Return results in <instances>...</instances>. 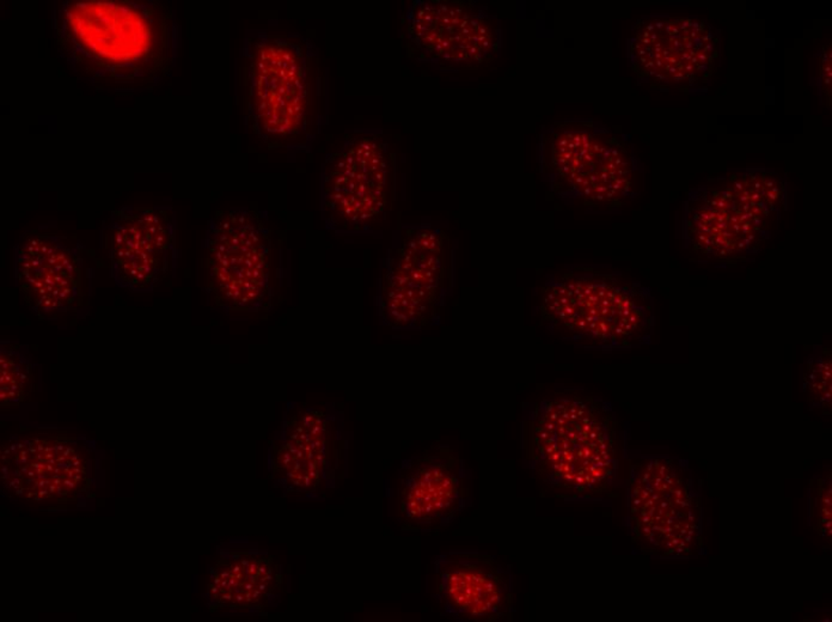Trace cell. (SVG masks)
I'll list each match as a JSON object with an SVG mask.
<instances>
[{"mask_svg": "<svg viewBox=\"0 0 832 622\" xmlns=\"http://www.w3.org/2000/svg\"><path fill=\"white\" fill-rule=\"evenodd\" d=\"M63 486H64L66 490L72 491L76 488L77 482L73 481L72 479H68V477H66V479L63 480Z\"/></svg>", "mask_w": 832, "mask_h": 622, "instance_id": "9a60e30c", "label": "cell"}, {"mask_svg": "<svg viewBox=\"0 0 832 622\" xmlns=\"http://www.w3.org/2000/svg\"><path fill=\"white\" fill-rule=\"evenodd\" d=\"M81 244L67 234L28 231L15 248V277L41 319L78 311L86 297Z\"/></svg>", "mask_w": 832, "mask_h": 622, "instance_id": "9c48e42d", "label": "cell"}, {"mask_svg": "<svg viewBox=\"0 0 832 622\" xmlns=\"http://www.w3.org/2000/svg\"><path fill=\"white\" fill-rule=\"evenodd\" d=\"M19 470H21L22 473L26 474H26H28V472H29V467H28V465H23V467H21V469H19Z\"/></svg>", "mask_w": 832, "mask_h": 622, "instance_id": "cb8c5ba5", "label": "cell"}, {"mask_svg": "<svg viewBox=\"0 0 832 622\" xmlns=\"http://www.w3.org/2000/svg\"><path fill=\"white\" fill-rule=\"evenodd\" d=\"M472 474L445 445H434L399 470L397 512L404 529L429 530L450 523L472 504Z\"/></svg>", "mask_w": 832, "mask_h": 622, "instance_id": "8fae6325", "label": "cell"}, {"mask_svg": "<svg viewBox=\"0 0 832 622\" xmlns=\"http://www.w3.org/2000/svg\"><path fill=\"white\" fill-rule=\"evenodd\" d=\"M54 468H56V465H49V463H47V467H46V472H47V473L49 474V475H51V474L54 473Z\"/></svg>", "mask_w": 832, "mask_h": 622, "instance_id": "d6986e66", "label": "cell"}, {"mask_svg": "<svg viewBox=\"0 0 832 622\" xmlns=\"http://www.w3.org/2000/svg\"><path fill=\"white\" fill-rule=\"evenodd\" d=\"M176 230L170 206H123L113 211L101 236L114 282L134 292H151L170 277L179 261Z\"/></svg>", "mask_w": 832, "mask_h": 622, "instance_id": "ba28073f", "label": "cell"}, {"mask_svg": "<svg viewBox=\"0 0 832 622\" xmlns=\"http://www.w3.org/2000/svg\"><path fill=\"white\" fill-rule=\"evenodd\" d=\"M23 492H24V488H23V487H21V488H17V490L15 491V493H16L17 495H22Z\"/></svg>", "mask_w": 832, "mask_h": 622, "instance_id": "4316f807", "label": "cell"}, {"mask_svg": "<svg viewBox=\"0 0 832 622\" xmlns=\"http://www.w3.org/2000/svg\"><path fill=\"white\" fill-rule=\"evenodd\" d=\"M56 488H58V486L54 485L53 482H51V485H48V491H49V493H51V495H54V493H56Z\"/></svg>", "mask_w": 832, "mask_h": 622, "instance_id": "ac0fdd59", "label": "cell"}, {"mask_svg": "<svg viewBox=\"0 0 832 622\" xmlns=\"http://www.w3.org/2000/svg\"><path fill=\"white\" fill-rule=\"evenodd\" d=\"M803 387L808 400L818 408L831 406V351L815 350L803 370Z\"/></svg>", "mask_w": 832, "mask_h": 622, "instance_id": "5bb4252c", "label": "cell"}, {"mask_svg": "<svg viewBox=\"0 0 832 622\" xmlns=\"http://www.w3.org/2000/svg\"><path fill=\"white\" fill-rule=\"evenodd\" d=\"M1 370H0V400L1 405L17 404L26 397L31 388L29 367L19 362L18 349L8 342H1Z\"/></svg>", "mask_w": 832, "mask_h": 622, "instance_id": "4fadbf2b", "label": "cell"}, {"mask_svg": "<svg viewBox=\"0 0 832 622\" xmlns=\"http://www.w3.org/2000/svg\"><path fill=\"white\" fill-rule=\"evenodd\" d=\"M522 458L532 475L573 497L605 493L617 473V420L605 401L562 392L529 407Z\"/></svg>", "mask_w": 832, "mask_h": 622, "instance_id": "3957f363", "label": "cell"}, {"mask_svg": "<svg viewBox=\"0 0 832 622\" xmlns=\"http://www.w3.org/2000/svg\"><path fill=\"white\" fill-rule=\"evenodd\" d=\"M207 292L218 307L255 311L268 302L272 236L251 209L221 211L208 223L204 242Z\"/></svg>", "mask_w": 832, "mask_h": 622, "instance_id": "5b68a950", "label": "cell"}, {"mask_svg": "<svg viewBox=\"0 0 832 622\" xmlns=\"http://www.w3.org/2000/svg\"><path fill=\"white\" fill-rule=\"evenodd\" d=\"M444 239L421 230L408 236L384 273L381 304L384 319L397 328L421 327L439 312L447 271Z\"/></svg>", "mask_w": 832, "mask_h": 622, "instance_id": "30bf717a", "label": "cell"}, {"mask_svg": "<svg viewBox=\"0 0 832 622\" xmlns=\"http://www.w3.org/2000/svg\"><path fill=\"white\" fill-rule=\"evenodd\" d=\"M71 463H72V467H81V465H83V461H74V462H71Z\"/></svg>", "mask_w": 832, "mask_h": 622, "instance_id": "603a6c76", "label": "cell"}, {"mask_svg": "<svg viewBox=\"0 0 832 622\" xmlns=\"http://www.w3.org/2000/svg\"><path fill=\"white\" fill-rule=\"evenodd\" d=\"M238 76L248 129L271 149H310L322 124V65L314 43L302 35L253 31Z\"/></svg>", "mask_w": 832, "mask_h": 622, "instance_id": "7a4b0ae2", "label": "cell"}, {"mask_svg": "<svg viewBox=\"0 0 832 622\" xmlns=\"http://www.w3.org/2000/svg\"><path fill=\"white\" fill-rule=\"evenodd\" d=\"M26 477H36V469H33V468L29 469V472H28V474H26Z\"/></svg>", "mask_w": 832, "mask_h": 622, "instance_id": "44dd1931", "label": "cell"}, {"mask_svg": "<svg viewBox=\"0 0 832 622\" xmlns=\"http://www.w3.org/2000/svg\"><path fill=\"white\" fill-rule=\"evenodd\" d=\"M72 480L73 481L77 482V484H79V482L83 481V477H81V474H76V475L73 477Z\"/></svg>", "mask_w": 832, "mask_h": 622, "instance_id": "ffe728a7", "label": "cell"}, {"mask_svg": "<svg viewBox=\"0 0 832 622\" xmlns=\"http://www.w3.org/2000/svg\"><path fill=\"white\" fill-rule=\"evenodd\" d=\"M54 42L74 74L101 90H149L173 71L181 46L161 1L68 0L51 13Z\"/></svg>", "mask_w": 832, "mask_h": 622, "instance_id": "6da1fadb", "label": "cell"}, {"mask_svg": "<svg viewBox=\"0 0 832 622\" xmlns=\"http://www.w3.org/2000/svg\"><path fill=\"white\" fill-rule=\"evenodd\" d=\"M629 530L642 550L692 555L700 541V507L691 479L670 458L634 465L628 484Z\"/></svg>", "mask_w": 832, "mask_h": 622, "instance_id": "8992f818", "label": "cell"}, {"mask_svg": "<svg viewBox=\"0 0 832 622\" xmlns=\"http://www.w3.org/2000/svg\"><path fill=\"white\" fill-rule=\"evenodd\" d=\"M51 482H53L54 485H56V486H60V485H63V479H53Z\"/></svg>", "mask_w": 832, "mask_h": 622, "instance_id": "7402d4cb", "label": "cell"}, {"mask_svg": "<svg viewBox=\"0 0 832 622\" xmlns=\"http://www.w3.org/2000/svg\"><path fill=\"white\" fill-rule=\"evenodd\" d=\"M36 493H38V495H40V497H42V498H46V497H49V495H51L49 491H48V487L47 488H40Z\"/></svg>", "mask_w": 832, "mask_h": 622, "instance_id": "2e32d148", "label": "cell"}, {"mask_svg": "<svg viewBox=\"0 0 832 622\" xmlns=\"http://www.w3.org/2000/svg\"><path fill=\"white\" fill-rule=\"evenodd\" d=\"M10 454H11V449H5L4 455H6V456H9Z\"/></svg>", "mask_w": 832, "mask_h": 622, "instance_id": "83f0119b", "label": "cell"}, {"mask_svg": "<svg viewBox=\"0 0 832 622\" xmlns=\"http://www.w3.org/2000/svg\"><path fill=\"white\" fill-rule=\"evenodd\" d=\"M35 495H38V493H35V492L34 493H33V492H28V493H26V497L28 499L33 498V497H35Z\"/></svg>", "mask_w": 832, "mask_h": 622, "instance_id": "484cf974", "label": "cell"}, {"mask_svg": "<svg viewBox=\"0 0 832 622\" xmlns=\"http://www.w3.org/2000/svg\"><path fill=\"white\" fill-rule=\"evenodd\" d=\"M434 597L446 614L461 621H512L513 583L510 571L480 550H451L433 563Z\"/></svg>", "mask_w": 832, "mask_h": 622, "instance_id": "7c38bea8", "label": "cell"}, {"mask_svg": "<svg viewBox=\"0 0 832 622\" xmlns=\"http://www.w3.org/2000/svg\"><path fill=\"white\" fill-rule=\"evenodd\" d=\"M221 580H221V577H219V575L216 573V575L213 577L212 584H214V585H221Z\"/></svg>", "mask_w": 832, "mask_h": 622, "instance_id": "e0dca14e", "label": "cell"}, {"mask_svg": "<svg viewBox=\"0 0 832 622\" xmlns=\"http://www.w3.org/2000/svg\"><path fill=\"white\" fill-rule=\"evenodd\" d=\"M378 136L353 131L327 154L322 171L323 212L333 228L358 231L384 214L391 166Z\"/></svg>", "mask_w": 832, "mask_h": 622, "instance_id": "52a82bcc", "label": "cell"}, {"mask_svg": "<svg viewBox=\"0 0 832 622\" xmlns=\"http://www.w3.org/2000/svg\"><path fill=\"white\" fill-rule=\"evenodd\" d=\"M539 312L557 335L602 350L646 345L655 326L648 289L589 269L565 273L544 286Z\"/></svg>", "mask_w": 832, "mask_h": 622, "instance_id": "277c9868", "label": "cell"}, {"mask_svg": "<svg viewBox=\"0 0 832 622\" xmlns=\"http://www.w3.org/2000/svg\"><path fill=\"white\" fill-rule=\"evenodd\" d=\"M78 460H81V458H79V456H78V455H77V454H74V455H73V456L70 457V461H71V462H74V461H78Z\"/></svg>", "mask_w": 832, "mask_h": 622, "instance_id": "d4e9b609", "label": "cell"}]
</instances>
